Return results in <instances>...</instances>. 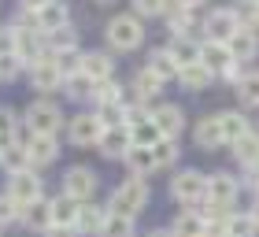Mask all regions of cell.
Returning a JSON list of instances; mask_svg holds the SVG:
<instances>
[{"label": "cell", "instance_id": "1", "mask_svg": "<svg viewBox=\"0 0 259 237\" xmlns=\"http://www.w3.org/2000/svg\"><path fill=\"white\" fill-rule=\"evenodd\" d=\"M148 182L145 178H137V174H130L126 182H119L111 189V196H108V211H115V215H130V219H137L141 211L148 208Z\"/></svg>", "mask_w": 259, "mask_h": 237}, {"label": "cell", "instance_id": "2", "mask_svg": "<svg viewBox=\"0 0 259 237\" xmlns=\"http://www.w3.org/2000/svg\"><path fill=\"white\" fill-rule=\"evenodd\" d=\"M104 37L115 52H134L145 41V26H141L137 15H115L108 26H104Z\"/></svg>", "mask_w": 259, "mask_h": 237}, {"label": "cell", "instance_id": "3", "mask_svg": "<svg viewBox=\"0 0 259 237\" xmlns=\"http://www.w3.org/2000/svg\"><path fill=\"white\" fill-rule=\"evenodd\" d=\"M63 123H67L63 111L56 108L52 100H45V97L33 100L30 108H26V115H22V126H26V134H45V137H56Z\"/></svg>", "mask_w": 259, "mask_h": 237}, {"label": "cell", "instance_id": "4", "mask_svg": "<svg viewBox=\"0 0 259 237\" xmlns=\"http://www.w3.org/2000/svg\"><path fill=\"white\" fill-rule=\"evenodd\" d=\"M170 196L185 208H200L207 200V174L200 171H178L170 178Z\"/></svg>", "mask_w": 259, "mask_h": 237}, {"label": "cell", "instance_id": "5", "mask_svg": "<svg viewBox=\"0 0 259 237\" xmlns=\"http://www.w3.org/2000/svg\"><path fill=\"white\" fill-rule=\"evenodd\" d=\"M4 193L15 200L19 208H26L33 204V200H41L45 196V185H41V174L26 167V171H19V174H8V185H4Z\"/></svg>", "mask_w": 259, "mask_h": 237}, {"label": "cell", "instance_id": "6", "mask_svg": "<svg viewBox=\"0 0 259 237\" xmlns=\"http://www.w3.org/2000/svg\"><path fill=\"white\" fill-rule=\"evenodd\" d=\"M100 134H104V126H100L97 111H78V115H70V118H67V137H70V145L97 148Z\"/></svg>", "mask_w": 259, "mask_h": 237}, {"label": "cell", "instance_id": "7", "mask_svg": "<svg viewBox=\"0 0 259 237\" xmlns=\"http://www.w3.org/2000/svg\"><path fill=\"white\" fill-rule=\"evenodd\" d=\"M97 189H100V174L93 171V167H81V163H78V167H70L63 174V193L74 196V200H81V204L97 196Z\"/></svg>", "mask_w": 259, "mask_h": 237}, {"label": "cell", "instance_id": "8", "mask_svg": "<svg viewBox=\"0 0 259 237\" xmlns=\"http://www.w3.org/2000/svg\"><path fill=\"white\" fill-rule=\"evenodd\" d=\"M237 193H241L237 174H230V171L207 174V204H219V208H230V211H233V204H237Z\"/></svg>", "mask_w": 259, "mask_h": 237}, {"label": "cell", "instance_id": "9", "mask_svg": "<svg viewBox=\"0 0 259 237\" xmlns=\"http://www.w3.org/2000/svg\"><path fill=\"white\" fill-rule=\"evenodd\" d=\"M237 30H241V22H237V15H233V8H215V11H207V15H204V33H207V41L226 45Z\"/></svg>", "mask_w": 259, "mask_h": 237}, {"label": "cell", "instance_id": "10", "mask_svg": "<svg viewBox=\"0 0 259 237\" xmlns=\"http://www.w3.org/2000/svg\"><path fill=\"white\" fill-rule=\"evenodd\" d=\"M30 86L41 89V93H52V89H63V74L56 67V52H45L37 63H30Z\"/></svg>", "mask_w": 259, "mask_h": 237}, {"label": "cell", "instance_id": "11", "mask_svg": "<svg viewBox=\"0 0 259 237\" xmlns=\"http://www.w3.org/2000/svg\"><path fill=\"white\" fill-rule=\"evenodd\" d=\"M126 130H130V137H134V145H156L159 141V130L156 123H152V111L141 104V108H130L126 111Z\"/></svg>", "mask_w": 259, "mask_h": 237}, {"label": "cell", "instance_id": "12", "mask_svg": "<svg viewBox=\"0 0 259 237\" xmlns=\"http://www.w3.org/2000/svg\"><path fill=\"white\" fill-rule=\"evenodd\" d=\"M70 22V8L63 0H52V4H45L41 11H26V26H37L41 33H52Z\"/></svg>", "mask_w": 259, "mask_h": 237}, {"label": "cell", "instance_id": "13", "mask_svg": "<svg viewBox=\"0 0 259 237\" xmlns=\"http://www.w3.org/2000/svg\"><path fill=\"white\" fill-rule=\"evenodd\" d=\"M26 156H30V167L41 171V167H49V163L60 160V141L45 137V134H30L26 137Z\"/></svg>", "mask_w": 259, "mask_h": 237}, {"label": "cell", "instance_id": "14", "mask_svg": "<svg viewBox=\"0 0 259 237\" xmlns=\"http://www.w3.org/2000/svg\"><path fill=\"white\" fill-rule=\"evenodd\" d=\"M134 148V137H130V130L126 126H111V130H104L100 141H97V152L104 160H126V152Z\"/></svg>", "mask_w": 259, "mask_h": 237}, {"label": "cell", "instance_id": "15", "mask_svg": "<svg viewBox=\"0 0 259 237\" xmlns=\"http://www.w3.org/2000/svg\"><path fill=\"white\" fill-rule=\"evenodd\" d=\"M152 123H156L159 137H174L178 141V134L185 130V111L178 108V104H159V108H152Z\"/></svg>", "mask_w": 259, "mask_h": 237}, {"label": "cell", "instance_id": "16", "mask_svg": "<svg viewBox=\"0 0 259 237\" xmlns=\"http://www.w3.org/2000/svg\"><path fill=\"white\" fill-rule=\"evenodd\" d=\"M19 222L26 230H33V233H49L52 230V200H33V204H26L19 211Z\"/></svg>", "mask_w": 259, "mask_h": 237}, {"label": "cell", "instance_id": "17", "mask_svg": "<svg viewBox=\"0 0 259 237\" xmlns=\"http://www.w3.org/2000/svg\"><path fill=\"white\" fill-rule=\"evenodd\" d=\"M193 141H196V148H204V152H219L222 145H226L222 126H219V115H204L200 118L196 130H193Z\"/></svg>", "mask_w": 259, "mask_h": 237}, {"label": "cell", "instance_id": "18", "mask_svg": "<svg viewBox=\"0 0 259 237\" xmlns=\"http://www.w3.org/2000/svg\"><path fill=\"white\" fill-rule=\"evenodd\" d=\"M170 233H174V237H207L204 211H200V208H185L182 215H174V222H170Z\"/></svg>", "mask_w": 259, "mask_h": 237}, {"label": "cell", "instance_id": "19", "mask_svg": "<svg viewBox=\"0 0 259 237\" xmlns=\"http://www.w3.org/2000/svg\"><path fill=\"white\" fill-rule=\"evenodd\" d=\"M78 211H81V200L74 196H52V226H63V230H74L78 226Z\"/></svg>", "mask_w": 259, "mask_h": 237}, {"label": "cell", "instance_id": "20", "mask_svg": "<svg viewBox=\"0 0 259 237\" xmlns=\"http://www.w3.org/2000/svg\"><path fill=\"white\" fill-rule=\"evenodd\" d=\"M200 63H204L211 74H219V78H222V70H226L230 63H237V59L230 56L226 45H219V41H204V45H200Z\"/></svg>", "mask_w": 259, "mask_h": 237}, {"label": "cell", "instance_id": "21", "mask_svg": "<svg viewBox=\"0 0 259 237\" xmlns=\"http://www.w3.org/2000/svg\"><path fill=\"white\" fill-rule=\"evenodd\" d=\"M81 74H89L93 82H111L115 78V59L108 52H85L81 56Z\"/></svg>", "mask_w": 259, "mask_h": 237}, {"label": "cell", "instance_id": "22", "mask_svg": "<svg viewBox=\"0 0 259 237\" xmlns=\"http://www.w3.org/2000/svg\"><path fill=\"white\" fill-rule=\"evenodd\" d=\"M104 222H108V204H93V200H85L81 204V211H78V233H93V237H100V230H104Z\"/></svg>", "mask_w": 259, "mask_h": 237}, {"label": "cell", "instance_id": "23", "mask_svg": "<svg viewBox=\"0 0 259 237\" xmlns=\"http://www.w3.org/2000/svg\"><path fill=\"white\" fill-rule=\"evenodd\" d=\"M226 49H230V56L237 59V63H244V59H252V56L259 52V33L248 30V26H241V30L226 41Z\"/></svg>", "mask_w": 259, "mask_h": 237}, {"label": "cell", "instance_id": "24", "mask_svg": "<svg viewBox=\"0 0 259 237\" xmlns=\"http://www.w3.org/2000/svg\"><path fill=\"white\" fill-rule=\"evenodd\" d=\"M126 167H130V174H137V178H148V174H156L159 167H156V152H152L148 145H134L126 152Z\"/></svg>", "mask_w": 259, "mask_h": 237}, {"label": "cell", "instance_id": "25", "mask_svg": "<svg viewBox=\"0 0 259 237\" xmlns=\"http://www.w3.org/2000/svg\"><path fill=\"white\" fill-rule=\"evenodd\" d=\"M167 52H170L174 63H178V70H185V67L200 63V41H196V37H170Z\"/></svg>", "mask_w": 259, "mask_h": 237}, {"label": "cell", "instance_id": "26", "mask_svg": "<svg viewBox=\"0 0 259 237\" xmlns=\"http://www.w3.org/2000/svg\"><path fill=\"white\" fill-rule=\"evenodd\" d=\"M233 160H237L241 163V167H259V130H248V134H244V137H237V141H233Z\"/></svg>", "mask_w": 259, "mask_h": 237}, {"label": "cell", "instance_id": "27", "mask_svg": "<svg viewBox=\"0 0 259 237\" xmlns=\"http://www.w3.org/2000/svg\"><path fill=\"white\" fill-rule=\"evenodd\" d=\"M167 30H170V37H193V30H196V11L189 8H174L167 11Z\"/></svg>", "mask_w": 259, "mask_h": 237}, {"label": "cell", "instance_id": "28", "mask_svg": "<svg viewBox=\"0 0 259 237\" xmlns=\"http://www.w3.org/2000/svg\"><path fill=\"white\" fill-rule=\"evenodd\" d=\"M211 70L204 67V63H193V67H185V70H178V86L185 89V93H204L207 86H211Z\"/></svg>", "mask_w": 259, "mask_h": 237}, {"label": "cell", "instance_id": "29", "mask_svg": "<svg viewBox=\"0 0 259 237\" xmlns=\"http://www.w3.org/2000/svg\"><path fill=\"white\" fill-rule=\"evenodd\" d=\"M219 115V126H222V137H226V145H233L237 137H244L252 130V123L244 118L241 111H215Z\"/></svg>", "mask_w": 259, "mask_h": 237}, {"label": "cell", "instance_id": "30", "mask_svg": "<svg viewBox=\"0 0 259 237\" xmlns=\"http://www.w3.org/2000/svg\"><path fill=\"white\" fill-rule=\"evenodd\" d=\"M0 167H4L8 174H19L30 167V156H26V145L22 141H11V145L0 148Z\"/></svg>", "mask_w": 259, "mask_h": 237}, {"label": "cell", "instance_id": "31", "mask_svg": "<svg viewBox=\"0 0 259 237\" xmlns=\"http://www.w3.org/2000/svg\"><path fill=\"white\" fill-rule=\"evenodd\" d=\"M63 93H67L70 100H93V97H97V82H93L89 74H81V70H78V74L63 78Z\"/></svg>", "mask_w": 259, "mask_h": 237}, {"label": "cell", "instance_id": "32", "mask_svg": "<svg viewBox=\"0 0 259 237\" xmlns=\"http://www.w3.org/2000/svg\"><path fill=\"white\" fill-rule=\"evenodd\" d=\"M145 67H148L152 74H156V78L163 82V86H167L170 78H178V63L170 59V52H167V49H156V52L148 56V63H145Z\"/></svg>", "mask_w": 259, "mask_h": 237}, {"label": "cell", "instance_id": "33", "mask_svg": "<svg viewBox=\"0 0 259 237\" xmlns=\"http://www.w3.org/2000/svg\"><path fill=\"white\" fill-rule=\"evenodd\" d=\"M130 89H134V93H137V100H141V104H148L152 97H159V89H163V82H159L156 74H152V70H148V67H141V70H137V74H134V86H130Z\"/></svg>", "mask_w": 259, "mask_h": 237}, {"label": "cell", "instance_id": "34", "mask_svg": "<svg viewBox=\"0 0 259 237\" xmlns=\"http://www.w3.org/2000/svg\"><path fill=\"white\" fill-rule=\"evenodd\" d=\"M226 233L230 237H259V222L252 219V211H233L226 222Z\"/></svg>", "mask_w": 259, "mask_h": 237}, {"label": "cell", "instance_id": "35", "mask_svg": "<svg viewBox=\"0 0 259 237\" xmlns=\"http://www.w3.org/2000/svg\"><path fill=\"white\" fill-rule=\"evenodd\" d=\"M152 152H156V167H174V163L182 160V148H178V141L174 137H159L156 145H152Z\"/></svg>", "mask_w": 259, "mask_h": 237}, {"label": "cell", "instance_id": "36", "mask_svg": "<svg viewBox=\"0 0 259 237\" xmlns=\"http://www.w3.org/2000/svg\"><path fill=\"white\" fill-rule=\"evenodd\" d=\"M45 45H49V52H67V49H78V33L70 30V22L52 33H45Z\"/></svg>", "mask_w": 259, "mask_h": 237}, {"label": "cell", "instance_id": "37", "mask_svg": "<svg viewBox=\"0 0 259 237\" xmlns=\"http://www.w3.org/2000/svg\"><path fill=\"white\" fill-rule=\"evenodd\" d=\"M134 222L130 215H115V211H108V222H104L100 237H134Z\"/></svg>", "mask_w": 259, "mask_h": 237}, {"label": "cell", "instance_id": "38", "mask_svg": "<svg viewBox=\"0 0 259 237\" xmlns=\"http://www.w3.org/2000/svg\"><path fill=\"white\" fill-rule=\"evenodd\" d=\"M126 111H130V104H100L97 118L104 130H111V126H126Z\"/></svg>", "mask_w": 259, "mask_h": 237}, {"label": "cell", "instance_id": "39", "mask_svg": "<svg viewBox=\"0 0 259 237\" xmlns=\"http://www.w3.org/2000/svg\"><path fill=\"white\" fill-rule=\"evenodd\" d=\"M233 15H237L241 26L259 33V0H237V4H233Z\"/></svg>", "mask_w": 259, "mask_h": 237}, {"label": "cell", "instance_id": "40", "mask_svg": "<svg viewBox=\"0 0 259 237\" xmlns=\"http://www.w3.org/2000/svg\"><path fill=\"white\" fill-rule=\"evenodd\" d=\"M11 141H19V123H15V111L8 104H0V148Z\"/></svg>", "mask_w": 259, "mask_h": 237}, {"label": "cell", "instance_id": "41", "mask_svg": "<svg viewBox=\"0 0 259 237\" xmlns=\"http://www.w3.org/2000/svg\"><path fill=\"white\" fill-rule=\"evenodd\" d=\"M237 97L244 108H259V74H244L237 82Z\"/></svg>", "mask_w": 259, "mask_h": 237}, {"label": "cell", "instance_id": "42", "mask_svg": "<svg viewBox=\"0 0 259 237\" xmlns=\"http://www.w3.org/2000/svg\"><path fill=\"white\" fill-rule=\"evenodd\" d=\"M97 104H126V93H122V86L119 82H97V97H93Z\"/></svg>", "mask_w": 259, "mask_h": 237}, {"label": "cell", "instance_id": "43", "mask_svg": "<svg viewBox=\"0 0 259 237\" xmlns=\"http://www.w3.org/2000/svg\"><path fill=\"white\" fill-rule=\"evenodd\" d=\"M26 67V59H22L19 52H0V82H11L19 78V70Z\"/></svg>", "mask_w": 259, "mask_h": 237}, {"label": "cell", "instance_id": "44", "mask_svg": "<svg viewBox=\"0 0 259 237\" xmlns=\"http://www.w3.org/2000/svg\"><path fill=\"white\" fill-rule=\"evenodd\" d=\"M56 67H60V74H63V78H70V74H78V70H81V52H78V49L56 52Z\"/></svg>", "mask_w": 259, "mask_h": 237}, {"label": "cell", "instance_id": "45", "mask_svg": "<svg viewBox=\"0 0 259 237\" xmlns=\"http://www.w3.org/2000/svg\"><path fill=\"white\" fill-rule=\"evenodd\" d=\"M134 11L141 19H152V15H167L170 11V0H134Z\"/></svg>", "mask_w": 259, "mask_h": 237}, {"label": "cell", "instance_id": "46", "mask_svg": "<svg viewBox=\"0 0 259 237\" xmlns=\"http://www.w3.org/2000/svg\"><path fill=\"white\" fill-rule=\"evenodd\" d=\"M19 204L11 200L8 193H0V226H11V222H19Z\"/></svg>", "mask_w": 259, "mask_h": 237}, {"label": "cell", "instance_id": "47", "mask_svg": "<svg viewBox=\"0 0 259 237\" xmlns=\"http://www.w3.org/2000/svg\"><path fill=\"white\" fill-rule=\"evenodd\" d=\"M244 74H241V63H230L226 70H222V82H230V86H237Z\"/></svg>", "mask_w": 259, "mask_h": 237}, {"label": "cell", "instance_id": "48", "mask_svg": "<svg viewBox=\"0 0 259 237\" xmlns=\"http://www.w3.org/2000/svg\"><path fill=\"white\" fill-rule=\"evenodd\" d=\"M170 4H174V8H189V11H200V8L207 4V0H170Z\"/></svg>", "mask_w": 259, "mask_h": 237}, {"label": "cell", "instance_id": "49", "mask_svg": "<svg viewBox=\"0 0 259 237\" xmlns=\"http://www.w3.org/2000/svg\"><path fill=\"white\" fill-rule=\"evenodd\" d=\"M45 4H52V0H22V11H41Z\"/></svg>", "mask_w": 259, "mask_h": 237}, {"label": "cell", "instance_id": "50", "mask_svg": "<svg viewBox=\"0 0 259 237\" xmlns=\"http://www.w3.org/2000/svg\"><path fill=\"white\" fill-rule=\"evenodd\" d=\"M49 237H78V230H63V226H52Z\"/></svg>", "mask_w": 259, "mask_h": 237}, {"label": "cell", "instance_id": "51", "mask_svg": "<svg viewBox=\"0 0 259 237\" xmlns=\"http://www.w3.org/2000/svg\"><path fill=\"white\" fill-rule=\"evenodd\" d=\"M148 237H174V233H170V230H152Z\"/></svg>", "mask_w": 259, "mask_h": 237}, {"label": "cell", "instance_id": "52", "mask_svg": "<svg viewBox=\"0 0 259 237\" xmlns=\"http://www.w3.org/2000/svg\"><path fill=\"white\" fill-rule=\"evenodd\" d=\"M248 211H252V219H255V222H259V196H255V204H252V208H248Z\"/></svg>", "mask_w": 259, "mask_h": 237}, {"label": "cell", "instance_id": "53", "mask_svg": "<svg viewBox=\"0 0 259 237\" xmlns=\"http://www.w3.org/2000/svg\"><path fill=\"white\" fill-rule=\"evenodd\" d=\"M252 193L259 196V174H252Z\"/></svg>", "mask_w": 259, "mask_h": 237}, {"label": "cell", "instance_id": "54", "mask_svg": "<svg viewBox=\"0 0 259 237\" xmlns=\"http://www.w3.org/2000/svg\"><path fill=\"white\" fill-rule=\"evenodd\" d=\"M97 4H115V0H97Z\"/></svg>", "mask_w": 259, "mask_h": 237}, {"label": "cell", "instance_id": "55", "mask_svg": "<svg viewBox=\"0 0 259 237\" xmlns=\"http://www.w3.org/2000/svg\"><path fill=\"white\" fill-rule=\"evenodd\" d=\"M226 237H230V233H226Z\"/></svg>", "mask_w": 259, "mask_h": 237}]
</instances>
